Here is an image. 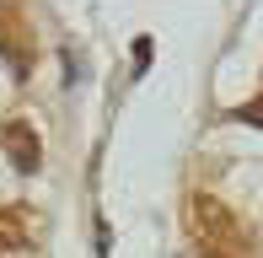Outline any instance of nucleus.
Masks as SVG:
<instances>
[{
  "label": "nucleus",
  "mask_w": 263,
  "mask_h": 258,
  "mask_svg": "<svg viewBox=\"0 0 263 258\" xmlns=\"http://www.w3.org/2000/svg\"><path fill=\"white\" fill-rule=\"evenodd\" d=\"M194 215H199V231H204V237H215V242H220V237H236V215L220 205V199L199 194L194 199Z\"/></svg>",
  "instance_id": "f257e3e1"
},
{
  "label": "nucleus",
  "mask_w": 263,
  "mask_h": 258,
  "mask_svg": "<svg viewBox=\"0 0 263 258\" xmlns=\"http://www.w3.org/2000/svg\"><path fill=\"white\" fill-rule=\"evenodd\" d=\"M6 151H11V161H16V172H38V161H43V145H38V135H32V124H11L6 129Z\"/></svg>",
  "instance_id": "f03ea898"
},
{
  "label": "nucleus",
  "mask_w": 263,
  "mask_h": 258,
  "mask_svg": "<svg viewBox=\"0 0 263 258\" xmlns=\"http://www.w3.org/2000/svg\"><path fill=\"white\" fill-rule=\"evenodd\" d=\"M151 49H156L151 38H135V76H145V70H151Z\"/></svg>",
  "instance_id": "7ed1b4c3"
},
{
  "label": "nucleus",
  "mask_w": 263,
  "mask_h": 258,
  "mask_svg": "<svg viewBox=\"0 0 263 258\" xmlns=\"http://www.w3.org/2000/svg\"><path fill=\"white\" fill-rule=\"evenodd\" d=\"M231 119H242V124H253V129H263V108H231Z\"/></svg>",
  "instance_id": "20e7f679"
},
{
  "label": "nucleus",
  "mask_w": 263,
  "mask_h": 258,
  "mask_svg": "<svg viewBox=\"0 0 263 258\" xmlns=\"http://www.w3.org/2000/svg\"><path fill=\"white\" fill-rule=\"evenodd\" d=\"M204 258H236V253H220V248H204Z\"/></svg>",
  "instance_id": "39448f33"
}]
</instances>
